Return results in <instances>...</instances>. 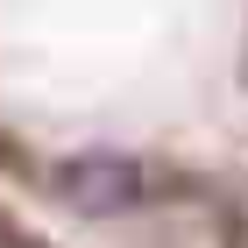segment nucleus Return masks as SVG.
<instances>
[{
    "instance_id": "2",
    "label": "nucleus",
    "mask_w": 248,
    "mask_h": 248,
    "mask_svg": "<svg viewBox=\"0 0 248 248\" xmlns=\"http://www.w3.org/2000/svg\"><path fill=\"white\" fill-rule=\"evenodd\" d=\"M0 248H50V241H43L36 227H21L15 213H0Z\"/></svg>"
},
{
    "instance_id": "1",
    "label": "nucleus",
    "mask_w": 248,
    "mask_h": 248,
    "mask_svg": "<svg viewBox=\"0 0 248 248\" xmlns=\"http://www.w3.org/2000/svg\"><path fill=\"white\" fill-rule=\"evenodd\" d=\"M206 248H248V163L227 191H220V206L206 213Z\"/></svg>"
}]
</instances>
